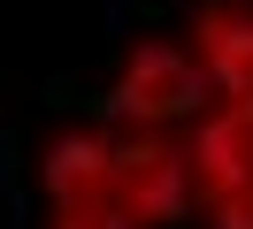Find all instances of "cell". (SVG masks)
I'll return each mask as SVG.
<instances>
[{"label": "cell", "mask_w": 253, "mask_h": 229, "mask_svg": "<svg viewBox=\"0 0 253 229\" xmlns=\"http://www.w3.org/2000/svg\"><path fill=\"white\" fill-rule=\"evenodd\" d=\"M207 107H215V92L184 38H130L100 92V115L123 130H192Z\"/></svg>", "instance_id": "obj_1"}, {"label": "cell", "mask_w": 253, "mask_h": 229, "mask_svg": "<svg viewBox=\"0 0 253 229\" xmlns=\"http://www.w3.org/2000/svg\"><path fill=\"white\" fill-rule=\"evenodd\" d=\"M192 153V214L207 229H253V115L207 107L184 130Z\"/></svg>", "instance_id": "obj_2"}, {"label": "cell", "mask_w": 253, "mask_h": 229, "mask_svg": "<svg viewBox=\"0 0 253 229\" xmlns=\"http://www.w3.org/2000/svg\"><path fill=\"white\" fill-rule=\"evenodd\" d=\"M115 206L130 229H176L192 214L184 130H123L115 122Z\"/></svg>", "instance_id": "obj_3"}, {"label": "cell", "mask_w": 253, "mask_h": 229, "mask_svg": "<svg viewBox=\"0 0 253 229\" xmlns=\"http://www.w3.org/2000/svg\"><path fill=\"white\" fill-rule=\"evenodd\" d=\"M184 46L200 54L215 107H246L253 115V0H207L192 15Z\"/></svg>", "instance_id": "obj_5"}, {"label": "cell", "mask_w": 253, "mask_h": 229, "mask_svg": "<svg viewBox=\"0 0 253 229\" xmlns=\"http://www.w3.org/2000/svg\"><path fill=\"white\" fill-rule=\"evenodd\" d=\"M115 198V122H69L39 145V206Z\"/></svg>", "instance_id": "obj_4"}, {"label": "cell", "mask_w": 253, "mask_h": 229, "mask_svg": "<svg viewBox=\"0 0 253 229\" xmlns=\"http://www.w3.org/2000/svg\"><path fill=\"white\" fill-rule=\"evenodd\" d=\"M39 229H130V222H123L115 198H84V206H46Z\"/></svg>", "instance_id": "obj_6"}]
</instances>
